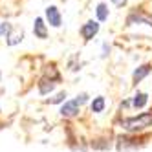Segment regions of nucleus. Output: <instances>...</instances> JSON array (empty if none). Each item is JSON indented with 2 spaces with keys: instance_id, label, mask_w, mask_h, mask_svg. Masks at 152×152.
Listing matches in <instances>:
<instances>
[{
  "instance_id": "obj_18",
  "label": "nucleus",
  "mask_w": 152,
  "mask_h": 152,
  "mask_svg": "<svg viewBox=\"0 0 152 152\" xmlns=\"http://www.w3.org/2000/svg\"><path fill=\"white\" fill-rule=\"evenodd\" d=\"M0 79H2V73H0Z\"/></svg>"
},
{
  "instance_id": "obj_2",
  "label": "nucleus",
  "mask_w": 152,
  "mask_h": 152,
  "mask_svg": "<svg viewBox=\"0 0 152 152\" xmlns=\"http://www.w3.org/2000/svg\"><path fill=\"white\" fill-rule=\"evenodd\" d=\"M81 106L77 104V101H66L62 106H61V115L62 117H75L79 114Z\"/></svg>"
},
{
  "instance_id": "obj_14",
  "label": "nucleus",
  "mask_w": 152,
  "mask_h": 152,
  "mask_svg": "<svg viewBox=\"0 0 152 152\" xmlns=\"http://www.w3.org/2000/svg\"><path fill=\"white\" fill-rule=\"evenodd\" d=\"M13 31V26L9 24V22H4V24H0V37H9V33Z\"/></svg>"
},
{
  "instance_id": "obj_13",
  "label": "nucleus",
  "mask_w": 152,
  "mask_h": 152,
  "mask_svg": "<svg viewBox=\"0 0 152 152\" xmlns=\"http://www.w3.org/2000/svg\"><path fill=\"white\" fill-rule=\"evenodd\" d=\"M64 99H66V92H59L55 97L48 99L46 103H48V104H57V103H64Z\"/></svg>"
},
{
  "instance_id": "obj_9",
  "label": "nucleus",
  "mask_w": 152,
  "mask_h": 152,
  "mask_svg": "<svg viewBox=\"0 0 152 152\" xmlns=\"http://www.w3.org/2000/svg\"><path fill=\"white\" fill-rule=\"evenodd\" d=\"M22 39H24V31L22 29H17L15 33H9V37H7V46H15Z\"/></svg>"
},
{
  "instance_id": "obj_5",
  "label": "nucleus",
  "mask_w": 152,
  "mask_h": 152,
  "mask_svg": "<svg viewBox=\"0 0 152 152\" xmlns=\"http://www.w3.org/2000/svg\"><path fill=\"white\" fill-rule=\"evenodd\" d=\"M33 33H35V37H39V39H46V37H48L46 24H44V20H42L40 17H39V18H35V24H33Z\"/></svg>"
},
{
  "instance_id": "obj_12",
  "label": "nucleus",
  "mask_w": 152,
  "mask_h": 152,
  "mask_svg": "<svg viewBox=\"0 0 152 152\" xmlns=\"http://www.w3.org/2000/svg\"><path fill=\"white\" fill-rule=\"evenodd\" d=\"M97 18H99V20H106L108 18V7H106V4H99V6H97Z\"/></svg>"
},
{
  "instance_id": "obj_16",
  "label": "nucleus",
  "mask_w": 152,
  "mask_h": 152,
  "mask_svg": "<svg viewBox=\"0 0 152 152\" xmlns=\"http://www.w3.org/2000/svg\"><path fill=\"white\" fill-rule=\"evenodd\" d=\"M112 2H114L115 6H119V7H121V6H125V4H126V0H112Z\"/></svg>"
},
{
  "instance_id": "obj_15",
  "label": "nucleus",
  "mask_w": 152,
  "mask_h": 152,
  "mask_svg": "<svg viewBox=\"0 0 152 152\" xmlns=\"http://www.w3.org/2000/svg\"><path fill=\"white\" fill-rule=\"evenodd\" d=\"M75 101H77V104L81 106L83 103H86V101H88V94H81V95H77V99H75Z\"/></svg>"
},
{
  "instance_id": "obj_8",
  "label": "nucleus",
  "mask_w": 152,
  "mask_h": 152,
  "mask_svg": "<svg viewBox=\"0 0 152 152\" xmlns=\"http://www.w3.org/2000/svg\"><path fill=\"white\" fill-rule=\"evenodd\" d=\"M104 106H106V101H104V97H103V95L95 97V99L92 101V104H90V108H92V112H94V114H101V112L104 110Z\"/></svg>"
},
{
  "instance_id": "obj_4",
  "label": "nucleus",
  "mask_w": 152,
  "mask_h": 152,
  "mask_svg": "<svg viewBox=\"0 0 152 152\" xmlns=\"http://www.w3.org/2000/svg\"><path fill=\"white\" fill-rule=\"evenodd\" d=\"M46 18H48V22L53 26V28H59L61 22H62V18H61V13H59V9L55 6H50L46 9Z\"/></svg>"
},
{
  "instance_id": "obj_7",
  "label": "nucleus",
  "mask_w": 152,
  "mask_h": 152,
  "mask_svg": "<svg viewBox=\"0 0 152 152\" xmlns=\"http://www.w3.org/2000/svg\"><path fill=\"white\" fill-rule=\"evenodd\" d=\"M53 88H55V83H53V81H50L46 77H42L39 81V94L40 95H48L50 92H53Z\"/></svg>"
},
{
  "instance_id": "obj_17",
  "label": "nucleus",
  "mask_w": 152,
  "mask_h": 152,
  "mask_svg": "<svg viewBox=\"0 0 152 152\" xmlns=\"http://www.w3.org/2000/svg\"><path fill=\"white\" fill-rule=\"evenodd\" d=\"M103 51H104V53H103V57H106V55H108V51H110V46H106V44H104V46H103Z\"/></svg>"
},
{
  "instance_id": "obj_6",
  "label": "nucleus",
  "mask_w": 152,
  "mask_h": 152,
  "mask_svg": "<svg viewBox=\"0 0 152 152\" xmlns=\"http://www.w3.org/2000/svg\"><path fill=\"white\" fill-rule=\"evenodd\" d=\"M150 73V64H141V66L134 72V75H132V79H134V83L137 84V83H141L147 75Z\"/></svg>"
},
{
  "instance_id": "obj_10",
  "label": "nucleus",
  "mask_w": 152,
  "mask_h": 152,
  "mask_svg": "<svg viewBox=\"0 0 152 152\" xmlns=\"http://www.w3.org/2000/svg\"><path fill=\"white\" fill-rule=\"evenodd\" d=\"M147 101H148V95L147 94H137V95H134L132 104H134V108H143L147 104Z\"/></svg>"
},
{
  "instance_id": "obj_3",
  "label": "nucleus",
  "mask_w": 152,
  "mask_h": 152,
  "mask_svg": "<svg viewBox=\"0 0 152 152\" xmlns=\"http://www.w3.org/2000/svg\"><path fill=\"white\" fill-rule=\"evenodd\" d=\"M97 31H99V24L94 22V20H90V22H86L81 28V35H83L84 40H92L94 35H97Z\"/></svg>"
},
{
  "instance_id": "obj_11",
  "label": "nucleus",
  "mask_w": 152,
  "mask_h": 152,
  "mask_svg": "<svg viewBox=\"0 0 152 152\" xmlns=\"http://www.w3.org/2000/svg\"><path fill=\"white\" fill-rule=\"evenodd\" d=\"M46 79H50V81H59L61 79V75H59V72L55 70V66H48L46 68Z\"/></svg>"
},
{
  "instance_id": "obj_1",
  "label": "nucleus",
  "mask_w": 152,
  "mask_h": 152,
  "mask_svg": "<svg viewBox=\"0 0 152 152\" xmlns=\"http://www.w3.org/2000/svg\"><path fill=\"white\" fill-rule=\"evenodd\" d=\"M148 126H152V114L150 112L121 119V128L126 130V132H130V134H137V132H141V130H145Z\"/></svg>"
}]
</instances>
